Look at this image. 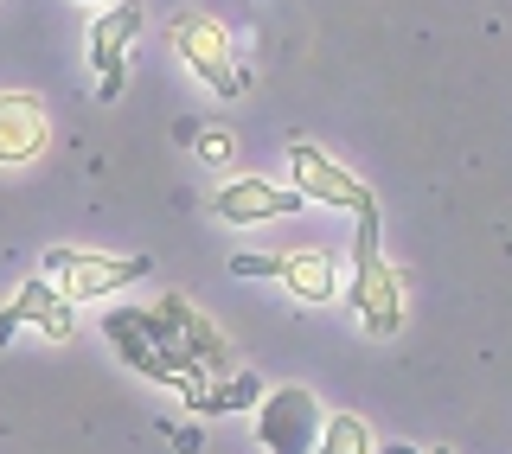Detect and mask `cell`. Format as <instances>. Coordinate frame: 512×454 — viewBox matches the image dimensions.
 <instances>
[{
  "label": "cell",
  "mask_w": 512,
  "mask_h": 454,
  "mask_svg": "<svg viewBox=\"0 0 512 454\" xmlns=\"http://www.w3.org/2000/svg\"><path fill=\"white\" fill-rule=\"evenodd\" d=\"M135 32H141V0H116V7H103L96 13V26H90V64H96V96L103 103H116L122 96V58H128V45H135Z\"/></svg>",
  "instance_id": "ba28073f"
},
{
  "label": "cell",
  "mask_w": 512,
  "mask_h": 454,
  "mask_svg": "<svg viewBox=\"0 0 512 454\" xmlns=\"http://www.w3.org/2000/svg\"><path fill=\"white\" fill-rule=\"evenodd\" d=\"M103 333H109V346H116L122 359L141 371V378L173 384V391H186V384H205V371L192 365L186 339L173 333V320L160 314V307H116V314L103 320Z\"/></svg>",
  "instance_id": "6da1fadb"
},
{
  "label": "cell",
  "mask_w": 512,
  "mask_h": 454,
  "mask_svg": "<svg viewBox=\"0 0 512 454\" xmlns=\"http://www.w3.org/2000/svg\"><path fill=\"white\" fill-rule=\"evenodd\" d=\"M45 275L58 282L64 301H103L116 288L148 275V256H96V250H45Z\"/></svg>",
  "instance_id": "5b68a950"
},
{
  "label": "cell",
  "mask_w": 512,
  "mask_h": 454,
  "mask_svg": "<svg viewBox=\"0 0 512 454\" xmlns=\"http://www.w3.org/2000/svg\"><path fill=\"white\" fill-rule=\"evenodd\" d=\"M288 173H295V192L301 199H320V205H340V212H378V199H372V186L365 180H352L346 167H333L327 154L314 148V141H288Z\"/></svg>",
  "instance_id": "8992f818"
},
{
  "label": "cell",
  "mask_w": 512,
  "mask_h": 454,
  "mask_svg": "<svg viewBox=\"0 0 512 454\" xmlns=\"http://www.w3.org/2000/svg\"><path fill=\"white\" fill-rule=\"evenodd\" d=\"M20 327H39L45 339H71L77 333V307L58 295L52 275H45V282H26L20 295H13V307H0V346H7Z\"/></svg>",
  "instance_id": "9c48e42d"
},
{
  "label": "cell",
  "mask_w": 512,
  "mask_h": 454,
  "mask_svg": "<svg viewBox=\"0 0 512 454\" xmlns=\"http://www.w3.org/2000/svg\"><path fill=\"white\" fill-rule=\"evenodd\" d=\"M314 454H372V429H365V416H352V410L327 416V423H320Z\"/></svg>",
  "instance_id": "5bb4252c"
},
{
  "label": "cell",
  "mask_w": 512,
  "mask_h": 454,
  "mask_svg": "<svg viewBox=\"0 0 512 454\" xmlns=\"http://www.w3.org/2000/svg\"><path fill=\"white\" fill-rule=\"evenodd\" d=\"M45 141H52V122H45L39 96L0 90V167H26V160H39Z\"/></svg>",
  "instance_id": "30bf717a"
},
{
  "label": "cell",
  "mask_w": 512,
  "mask_h": 454,
  "mask_svg": "<svg viewBox=\"0 0 512 454\" xmlns=\"http://www.w3.org/2000/svg\"><path fill=\"white\" fill-rule=\"evenodd\" d=\"M231 275H276L295 301H333L340 295V269H333L327 250H288V256H231Z\"/></svg>",
  "instance_id": "52a82bcc"
},
{
  "label": "cell",
  "mask_w": 512,
  "mask_h": 454,
  "mask_svg": "<svg viewBox=\"0 0 512 454\" xmlns=\"http://www.w3.org/2000/svg\"><path fill=\"white\" fill-rule=\"evenodd\" d=\"M192 148L212 160V167H224V160H231V135H224V128H199V135H192Z\"/></svg>",
  "instance_id": "9a60e30c"
},
{
  "label": "cell",
  "mask_w": 512,
  "mask_h": 454,
  "mask_svg": "<svg viewBox=\"0 0 512 454\" xmlns=\"http://www.w3.org/2000/svg\"><path fill=\"white\" fill-rule=\"evenodd\" d=\"M320 397L308 384H276V391L256 397V442L269 454H314L320 442Z\"/></svg>",
  "instance_id": "277c9868"
},
{
  "label": "cell",
  "mask_w": 512,
  "mask_h": 454,
  "mask_svg": "<svg viewBox=\"0 0 512 454\" xmlns=\"http://www.w3.org/2000/svg\"><path fill=\"white\" fill-rule=\"evenodd\" d=\"M212 212L224 224H256V218H288L301 212V192L295 186H269V180H231L212 199Z\"/></svg>",
  "instance_id": "7c38bea8"
},
{
  "label": "cell",
  "mask_w": 512,
  "mask_h": 454,
  "mask_svg": "<svg viewBox=\"0 0 512 454\" xmlns=\"http://www.w3.org/2000/svg\"><path fill=\"white\" fill-rule=\"evenodd\" d=\"M173 52H180L218 96H244L250 90V71L231 52V32H224L212 13H192V7L173 13Z\"/></svg>",
  "instance_id": "3957f363"
},
{
  "label": "cell",
  "mask_w": 512,
  "mask_h": 454,
  "mask_svg": "<svg viewBox=\"0 0 512 454\" xmlns=\"http://www.w3.org/2000/svg\"><path fill=\"white\" fill-rule=\"evenodd\" d=\"M378 212H359V243H352V282L346 301L359 314V327L372 339H391L404 327V288H397V269L384 263V243H378Z\"/></svg>",
  "instance_id": "7a4b0ae2"
},
{
  "label": "cell",
  "mask_w": 512,
  "mask_h": 454,
  "mask_svg": "<svg viewBox=\"0 0 512 454\" xmlns=\"http://www.w3.org/2000/svg\"><path fill=\"white\" fill-rule=\"evenodd\" d=\"M180 397H186L192 416H231V410H256V397H263V378H256V371H231V378L186 384Z\"/></svg>",
  "instance_id": "4fadbf2b"
},
{
  "label": "cell",
  "mask_w": 512,
  "mask_h": 454,
  "mask_svg": "<svg viewBox=\"0 0 512 454\" xmlns=\"http://www.w3.org/2000/svg\"><path fill=\"white\" fill-rule=\"evenodd\" d=\"M84 7H103V0H84Z\"/></svg>",
  "instance_id": "2e32d148"
},
{
  "label": "cell",
  "mask_w": 512,
  "mask_h": 454,
  "mask_svg": "<svg viewBox=\"0 0 512 454\" xmlns=\"http://www.w3.org/2000/svg\"><path fill=\"white\" fill-rule=\"evenodd\" d=\"M160 314L173 320V333L186 339L192 365H199L205 378H231V371H237V359H231V346H224V333H218V327H212V320H205V314H199V307H192V301H180V295H167V301H160Z\"/></svg>",
  "instance_id": "8fae6325"
},
{
  "label": "cell",
  "mask_w": 512,
  "mask_h": 454,
  "mask_svg": "<svg viewBox=\"0 0 512 454\" xmlns=\"http://www.w3.org/2000/svg\"><path fill=\"white\" fill-rule=\"evenodd\" d=\"M436 454H455V448H436Z\"/></svg>",
  "instance_id": "e0dca14e"
}]
</instances>
